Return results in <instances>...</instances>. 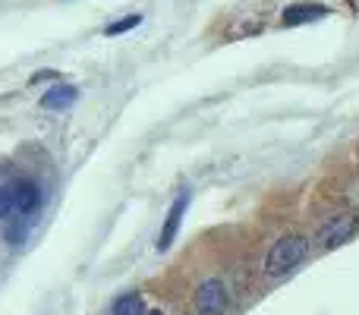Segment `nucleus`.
Listing matches in <instances>:
<instances>
[{
  "mask_svg": "<svg viewBox=\"0 0 359 315\" xmlns=\"http://www.w3.org/2000/svg\"><path fill=\"white\" fill-rule=\"evenodd\" d=\"M309 246H312L309 236L299 234V230H290V234L278 236V240H274V246L268 249L265 262H262V274H265L268 281L287 278L293 268L303 265V259L309 255Z\"/></svg>",
  "mask_w": 359,
  "mask_h": 315,
  "instance_id": "obj_1",
  "label": "nucleus"
},
{
  "mask_svg": "<svg viewBox=\"0 0 359 315\" xmlns=\"http://www.w3.org/2000/svg\"><path fill=\"white\" fill-rule=\"evenodd\" d=\"M359 234V215L356 211H337L318 227L316 234V249L318 253H331V249L344 246Z\"/></svg>",
  "mask_w": 359,
  "mask_h": 315,
  "instance_id": "obj_2",
  "label": "nucleus"
},
{
  "mask_svg": "<svg viewBox=\"0 0 359 315\" xmlns=\"http://www.w3.org/2000/svg\"><path fill=\"white\" fill-rule=\"evenodd\" d=\"M227 287H224L221 278H208L198 284L196 290V309L198 315H224V309H227Z\"/></svg>",
  "mask_w": 359,
  "mask_h": 315,
  "instance_id": "obj_3",
  "label": "nucleus"
},
{
  "mask_svg": "<svg viewBox=\"0 0 359 315\" xmlns=\"http://www.w3.org/2000/svg\"><path fill=\"white\" fill-rule=\"evenodd\" d=\"M186 205H189V192H180V196L174 199V205H170V211H168V221H164V227H161V234H158V249H170L174 246V240H177V234H180V224H183V211H186Z\"/></svg>",
  "mask_w": 359,
  "mask_h": 315,
  "instance_id": "obj_4",
  "label": "nucleus"
},
{
  "mask_svg": "<svg viewBox=\"0 0 359 315\" xmlns=\"http://www.w3.org/2000/svg\"><path fill=\"white\" fill-rule=\"evenodd\" d=\"M328 6L322 4H293L284 10V16H280V22L284 25H303V22H316V19H325L328 16Z\"/></svg>",
  "mask_w": 359,
  "mask_h": 315,
  "instance_id": "obj_5",
  "label": "nucleus"
},
{
  "mask_svg": "<svg viewBox=\"0 0 359 315\" xmlns=\"http://www.w3.org/2000/svg\"><path fill=\"white\" fill-rule=\"evenodd\" d=\"M38 202H41V196H38V186L32 183V180H19V183H13V211H16V215H29V211H35Z\"/></svg>",
  "mask_w": 359,
  "mask_h": 315,
  "instance_id": "obj_6",
  "label": "nucleus"
},
{
  "mask_svg": "<svg viewBox=\"0 0 359 315\" xmlns=\"http://www.w3.org/2000/svg\"><path fill=\"white\" fill-rule=\"evenodd\" d=\"M76 98H79V92H76L73 86H57L41 95V107H48V111H54V107H69Z\"/></svg>",
  "mask_w": 359,
  "mask_h": 315,
  "instance_id": "obj_7",
  "label": "nucleus"
},
{
  "mask_svg": "<svg viewBox=\"0 0 359 315\" xmlns=\"http://www.w3.org/2000/svg\"><path fill=\"white\" fill-rule=\"evenodd\" d=\"M111 315H145V300L142 293H123L114 300Z\"/></svg>",
  "mask_w": 359,
  "mask_h": 315,
  "instance_id": "obj_8",
  "label": "nucleus"
},
{
  "mask_svg": "<svg viewBox=\"0 0 359 315\" xmlns=\"http://www.w3.org/2000/svg\"><path fill=\"white\" fill-rule=\"evenodd\" d=\"M6 215H13V183L0 186V221H4Z\"/></svg>",
  "mask_w": 359,
  "mask_h": 315,
  "instance_id": "obj_9",
  "label": "nucleus"
},
{
  "mask_svg": "<svg viewBox=\"0 0 359 315\" xmlns=\"http://www.w3.org/2000/svg\"><path fill=\"white\" fill-rule=\"evenodd\" d=\"M139 22H142V16H139V13H133V16H126V19H120V22L107 25V35H120V32H130L133 25H139Z\"/></svg>",
  "mask_w": 359,
  "mask_h": 315,
  "instance_id": "obj_10",
  "label": "nucleus"
},
{
  "mask_svg": "<svg viewBox=\"0 0 359 315\" xmlns=\"http://www.w3.org/2000/svg\"><path fill=\"white\" fill-rule=\"evenodd\" d=\"M350 199H359V183L353 186V189H350Z\"/></svg>",
  "mask_w": 359,
  "mask_h": 315,
  "instance_id": "obj_11",
  "label": "nucleus"
},
{
  "mask_svg": "<svg viewBox=\"0 0 359 315\" xmlns=\"http://www.w3.org/2000/svg\"><path fill=\"white\" fill-rule=\"evenodd\" d=\"M145 315H168V312H161V309H145Z\"/></svg>",
  "mask_w": 359,
  "mask_h": 315,
  "instance_id": "obj_12",
  "label": "nucleus"
}]
</instances>
